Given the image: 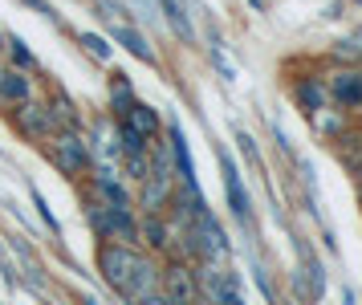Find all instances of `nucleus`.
I'll list each match as a JSON object with an SVG mask.
<instances>
[{"mask_svg":"<svg viewBox=\"0 0 362 305\" xmlns=\"http://www.w3.org/2000/svg\"><path fill=\"white\" fill-rule=\"evenodd\" d=\"M139 241H147L151 253H167V248H171L167 216H143V220H139Z\"/></svg>","mask_w":362,"mask_h":305,"instance_id":"obj_13","label":"nucleus"},{"mask_svg":"<svg viewBox=\"0 0 362 305\" xmlns=\"http://www.w3.org/2000/svg\"><path fill=\"white\" fill-rule=\"evenodd\" d=\"M220 167H224V192H228V208L236 220H248V192L240 183V171L228 163V155H220Z\"/></svg>","mask_w":362,"mask_h":305,"instance_id":"obj_10","label":"nucleus"},{"mask_svg":"<svg viewBox=\"0 0 362 305\" xmlns=\"http://www.w3.org/2000/svg\"><path fill=\"white\" fill-rule=\"evenodd\" d=\"M45 155H49V163L62 171V175H69V179H82L86 171H94L90 143H86V139H82L74 127L53 130L49 139H45Z\"/></svg>","mask_w":362,"mask_h":305,"instance_id":"obj_2","label":"nucleus"},{"mask_svg":"<svg viewBox=\"0 0 362 305\" xmlns=\"http://www.w3.org/2000/svg\"><path fill=\"white\" fill-rule=\"evenodd\" d=\"M171 167H175V175L180 183H196V167H192V155H187V143H183V134L171 127Z\"/></svg>","mask_w":362,"mask_h":305,"instance_id":"obj_15","label":"nucleus"},{"mask_svg":"<svg viewBox=\"0 0 362 305\" xmlns=\"http://www.w3.org/2000/svg\"><path fill=\"white\" fill-rule=\"evenodd\" d=\"M159 8L167 13V25H171V33L180 37V41H196V33H192V21H187V13H183V4L180 0H159Z\"/></svg>","mask_w":362,"mask_h":305,"instance_id":"obj_18","label":"nucleus"},{"mask_svg":"<svg viewBox=\"0 0 362 305\" xmlns=\"http://www.w3.org/2000/svg\"><path fill=\"white\" fill-rule=\"evenodd\" d=\"M358 175H362V159H358Z\"/></svg>","mask_w":362,"mask_h":305,"instance_id":"obj_24","label":"nucleus"},{"mask_svg":"<svg viewBox=\"0 0 362 305\" xmlns=\"http://www.w3.org/2000/svg\"><path fill=\"white\" fill-rule=\"evenodd\" d=\"M159 293H163L171 305H196L199 301V277L192 260H167L163 265V281H159Z\"/></svg>","mask_w":362,"mask_h":305,"instance_id":"obj_5","label":"nucleus"},{"mask_svg":"<svg viewBox=\"0 0 362 305\" xmlns=\"http://www.w3.org/2000/svg\"><path fill=\"white\" fill-rule=\"evenodd\" d=\"M25 4H33L37 13H45V16H49V21H57V13H53V8H49V4H45V0H25Z\"/></svg>","mask_w":362,"mask_h":305,"instance_id":"obj_21","label":"nucleus"},{"mask_svg":"<svg viewBox=\"0 0 362 305\" xmlns=\"http://www.w3.org/2000/svg\"><path fill=\"white\" fill-rule=\"evenodd\" d=\"M115 41L122 49H131L134 57H139V62H155V53H151V45H147V37H143V33L139 29H131V25H115Z\"/></svg>","mask_w":362,"mask_h":305,"instance_id":"obj_17","label":"nucleus"},{"mask_svg":"<svg viewBox=\"0 0 362 305\" xmlns=\"http://www.w3.org/2000/svg\"><path fill=\"white\" fill-rule=\"evenodd\" d=\"M82 41H86V49H90V53H94V57H102V62H106V57H110V45H106V41H102V37H94V33H82Z\"/></svg>","mask_w":362,"mask_h":305,"instance_id":"obj_20","label":"nucleus"},{"mask_svg":"<svg viewBox=\"0 0 362 305\" xmlns=\"http://www.w3.org/2000/svg\"><path fill=\"white\" fill-rule=\"evenodd\" d=\"M139 253H143L139 244H110V241L98 244V257H94V260H98L102 281H106L115 293H122V285H127V277H131Z\"/></svg>","mask_w":362,"mask_h":305,"instance_id":"obj_6","label":"nucleus"},{"mask_svg":"<svg viewBox=\"0 0 362 305\" xmlns=\"http://www.w3.org/2000/svg\"><path fill=\"white\" fill-rule=\"evenodd\" d=\"M297 98H301V106L310 114H322L326 110V102H329V90H326V81H317V78H305L301 86L293 90Z\"/></svg>","mask_w":362,"mask_h":305,"instance_id":"obj_16","label":"nucleus"},{"mask_svg":"<svg viewBox=\"0 0 362 305\" xmlns=\"http://www.w3.org/2000/svg\"><path fill=\"white\" fill-rule=\"evenodd\" d=\"M159 281H163V265L151 257V253H139V260H134L131 277H127V285H122V301L134 305L143 301V297H151V293H159Z\"/></svg>","mask_w":362,"mask_h":305,"instance_id":"obj_7","label":"nucleus"},{"mask_svg":"<svg viewBox=\"0 0 362 305\" xmlns=\"http://www.w3.org/2000/svg\"><path fill=\"white\" fill-rule=\"evenodd\" d=\"M329 98L338 106H362V69H350V74H338L334 81H326Z\"/></svg>","mask_w":362,"mask_h":305,"instance_id":"obj_11","label":"nucleus"},{"mask_svg":"<svg viewBox=\"0 0 362 305\" xmlns=\"http://www.w3.org/2000/svg\"><path fill=\"white\" fill-rule=\"evenodd\" d=\"M86 216H90V224H94V232H98L102 241L139 244V216H134V208H110L102 200H90L86 204Z\"/></svg>","mask_w":362,"mask_h":305,"instance_id":"obj_3","label":"nucleus"},{"mask_svg":"<svg viewBox=\"0 0 362 305\" xmlns=\"http://www.w3.org/2000/svg\"><path fill=\"white\" fill-rule=\"evenodd\" d=\"M183 241H187V248H183V257L192 260V265H212V260H228V232L220 228V220H216L212 212L204 208L196 212L187 224H183Z\"/></svg>","mask_w":362,"mask_h":305,"instance_id":"obj_1","label":"nucleus"},{"mask_svg":"<svg viewBox=\"0 0 362 305\" xmlns=\"http://www.w3.org/2000/svg\"><path fill=\"white\" fill-rule=\"evenodd\" d=\"M196 305H204V301H196Z\"/></svg>","mask_w":362,"mask_h":305,"instance_id":"obj_25","label":"nucleus"},{"mask_svg":"<svg viewBox=\"0 0 362 305\" xmlns=\"http://www.w3.org/2000/svg\"><path fill=\"white\" fill-rule=\"evenodd\" d=\"M4 45H8V53H13V62H17V65H25V69H37V57L25 49V41H21V37H4Z\"/></svg>","mask_w":362,"mask_h":305,"instance_id":"obj_19","label":"nucleus"},{"mask_svg":"<svg viewBox=\"0 0 362 305\" xmlns=\"http://www.w3.org/2000/svg\"><path fill=\"white\" fill-rule=\"evenodd\" d=\"M115 122H127V127L131 130H139V134H143V139H155V134H159V114L151 110V106H143V102H139V98H134V106L127 114H122V118H115Z\"/></svg>","mask_w":362,"mask_h":305,"instance_id":"obj_14","label":"nucleus"},{"mask_svg":"<svg viewBox=\"0 0 362 305\" xmlns=\"http://www.w3.org/2000/svg\"><path fill=\"white\" fill-rule=\"evenodd\" d=\"M0 53H4V33H0Z\"/></svg>","mask_w":362,"mask_h":305,"instance_id":"obj_23","label":"nucleus"},{"mask_svg":"<svg viewBox=\"0 0 362 305\" xmlns=\"http://www.w3.org/2000/svg\"><path fill=\"white\" fill-rule=\"evenodd\" d=\"M297 253H301V273H293V293L305 305H313L317 297H322V285H326V281H322V265L305 253V244L301 241H297Z\"/></svg>","mask_w":362,"mask_h":305,"instance_id":"obj_9","label":"nucleus"},{"mask_svg":"<svg viewBox=\"0 0 362 305\" xmlns=\"http://www.w3.org/2000/svg\"><path fill=\"white\" fill-rule=\"evenodd\" d=\"M29 102V78L21 69H0V106H21Z\"/></svg>","mask_w":362,"mask_h":305,"instance_id":"obj_12","label":"nucleus"},{"mask_svg":"<svg viewBox=\"0 0 362 305\" xmlns=\"http://www.w3.org/2000/svg\"><path fill=\"white\" fill-rule=\"evenodd\" d=\"M175 167L167 159V151H155L151 155V171L147 179L139 183V208L147 212V216H163L167 204H171V195H175Z\"/></svg>","mask_w":362,"mask_h":305,"instance_id":"obj_4","label":"nucleus"},{"mask_svg":"<svg viewBox=\"0 0 362 305\" xmlns=\"http://www.w3.org/2000/svg\"><path fill=\"white\" fill-rule=\"evenodd\" d=\"M49 305H53V301H49Z\"/></svg>","mask_w":362,"mask_h":305,"instance_id":"obj_26","label":"nucleus"},{"mask_svg":"<svg viewBox=\"0 0 362 305\" xmlns=\"http://www.w3.org/2000/svg\"><path fill=\"white\" fill-rule=\"evenodd\" d=\"M13 127H17L29 143H45L53 130H57V122H53L49 106H41V102H21L17 110H13Z\"/></svg>","mask_w":362,"mask_h":305,"instance_id":"obj_8","label":"nucleus"},{"mask_svg":"<svg viewBox=\"0 0 362 305\" xmlns=\"http://www.w3.org/2000/svg\"><path fill=\"white\" fill-rule=\"evenodd\" d=\"M82 305H98V301H94V297H82Z\"/></svg>","mask_w":362,"mask_h":305,"instance_id":"obj_22","label":"nucleus"}]
</instances>
